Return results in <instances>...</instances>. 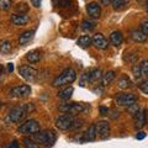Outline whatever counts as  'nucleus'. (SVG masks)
<instances>
[{
  "mask_svg": "<svg viewBox=\"0 0 148 148\" xmlns=\"http://www.w3.org/2000/svg\"><path fill=\"white\" fill-rule=\"evenodd\" d=\"M108 111H109V109H108V108H105V106H101V108H100V112H101V115H108Z\"/></svg>",
  "mask_w": 148,
  "mask_h": 148,
  "instance_id": "37",
  "label": "nucleus"
},
{
  "mask_svg": "<svg viewBox=\"0 0 148 148\" xmlns=\"http://www.w3.org/2000/svg\"><path fill=\"white\" fill-rule=\"evenodd\" d=\"M32 141H35L38 145H45V146H52L56 142V135L53 131H38L31 135Z\"/></svg>",
  "mask_w": 148,
  "mask_h": 148,
  "instance_id": "3",
  "label": "nucleus"
},
{
  "mask_svg": "<svg viewBox=\"0 0 148 148\" xmlns=\"http://www.w3.org/2000/svg\"><path fill=\"white\" fill-rule=\"evenodd\" d=\"M77 79V72L72 68L64 69V71L59 74L58 77H56V79L52 83V86L58 88V86H63V85H68Z\"/></svg>",
  "mask_w": 148,
  "mask_h": 148,
  "instance_id": "2",
  "label": "nucleus"
},
{
  "mask_svg": "<svg viewBox=\"0 0 148 148\" xmlns=\"http://www.w3.org/2000/svg\"><path fill=\"white\" fill-rule=\"evenodd\" d=\"M11 24L16 26H24L29 22V16L26 14H14L10 18Z\"/></svg>",
  "mask_w": 148,
  "mask_h": 148,
  "instance_id": "15",
  "label": "nucleus"
},
{
  "mask_svg": "<svg viewBox=\"0 0 148 148\" xmlns=\"http://www.w3.org/2000/svg\"><path fill=\"white\" fill-rule=\"evenodd\" d=\"M115 77H116V73L114 71H108L103 74V77H101V85L103 86H106L109 85L110 83H112V80L115 79Z\"/></svg>",
  "mask_w": 148,
  "mask_h": 148,
  "instance_id": "17",
  "label": "nucleus"
},
{
  "mask_svg": "<svg viewBox=\"0 0 148 148\" xmlns=\"http://www.w3.org/2000/svg\"><path fill=\"white\" fill-rule=\"evenodd\" d=\"M35 108L32 104H24V105H18L12 108L10 111L8 112V116L6 120L10 122L14 123H17V122H21L22 120L26 117V115L29 114V111H32Z\"/></svg>",
  "mask_w": 148,
  "mask_h": 148,
  "instance_id": "1",
  "label": "nucleus"
},
{
  "mask_svg": "<svg viewBox=\"0 0 148 148\" xmlns=\"http://www.w3.org/2000/svg\"><path fill=\"white\" fill-rule=\"evenodd\" d=\"M140 89L145 92V94L148 95V80H145V82L141 83V84H140Z\"/></svg>",
  "mask_w": 148,
  "mask_h": 148,
  "instance_id": "32",
  "label": "nucleus"
},
{
  "mask_svg": "<svg viewBox=\"0 0 148 148\" xmlns=\"http://www.w3.org/2000/svg\"><path fill=\"white\" fill-rule=\"evenodd\" d=\"M128 3H130V0H112V1H111V5H112V8L115 10H121V9H123Z\"/></svg>",
  "mask_w": 148,
  "mask_h": 148,
  "instance_id": "26",
  "label": "nucleus"
},
{
  "mask_svg": "<svg viewBox=\"0 0 148 148\" xmlns=\"http://www.w3.org/2000/svg\"><path fill=\"white\" fill-rule=\"evenodd\" d=\"M145 6H146V10L148 11V0H146V3H145Z\"/></svg>",
  "mask_w": 148,
  "mask_h": 148,
  "instance_id": "43",
  "label": "nucleus"
},
{
  "mask_svg": "<svg viewBox=\"0 0 148 148\" xmlns=\"http://www.w3.org/2000/svg\"><path fill=\"white\" fill-rule=\"evenodd\" d=\"M12 0H0V9L1 10H8L11 6Z\"/></svg>",
  "mask_w": 148,
  "mask_h": 148,
  "instance_id": "29",
  "label": "nucleus"
},
{
  "mask_svg": "<svg viewBox=\"0 0 148 148\" xmlns=\"http://www.w3.org/2000/svg\"><path fill=\"white\" fill-rule=\"evenodd\" d=\"M41 57H42V54H41V51H38V49L30 51V52L26 54V59L30 63H37L41 59Z\"/></svg>",
  "mask_w": 148,
  "mask_h": 148,
  "instance_id": "20",
  "label": "nucleus"
},
{
  "mask_svg": "<svg viewBox=\"0 0 148 148\" xmlns=\"http://www.w3.org/2000/svg\"><path fill=\"white\" fill-rule=\"evenodd\" d=\"M18 73L27 82H34L37 78V75H38V71L30 66H21L18 68Z\"/></svg>",
  "mask_w": 148,
  "mask_h": 148,
  "instance_id": "9",
  "label": "nucleus"
},
{
  "mask_svg": "<svg viewBox=\"0 0 148 148\" xmlns=\"http://www.w3.org/2000/svg\"><path fill=\"white\" fill-rule=\"evenodd\" d=\"M41 130L40 123L36 121V120H27L24 123L20 125V127L17 128V132L21 133V135H34V133L38 132Z\"/></svg>",
  "mask_w": 148,
  "mask_h": 148,
  "instance_id": "5",
  "label": "nucleus"
},
{
  "mask_svg": "<svg viewBox=\"0 0 148 148\" xmlns=\"http://www.w3.org/2000/svg\"><path fill=\"white\" fill-rule=\"evenodd\" d=\"M141 31H142L146 36H148V20H146V21L142 22V25H141Z\"/></svg>",
  "mask_w": 148,
  "mask_h": 148,
  "instance_id": "33",
  "label": "nucleus"
},
{
  "mask_svg": "<svg viewBox=\"0 0 148 148\" xmlns=\"http://www.w3.org/2000/svg\"><path fill=\"white\" fill-rule=\"evenodd\" d=\"M95 27V24L92 21H89V20H84L82 22V29L84 31H91L92 29Z\"/></svg>",
  "mask_w": 148,
  "mask_h": 148,
  "instance_id": "27",
  "label": "nucleus"
},
{
  "mask_svg": "<svg viewBox=\"0 0 148 148\" xmlns=\"http://www.w3.org/2000/svg\"><path fill=\"white\" fill-rule=\"evenodd\" d=\"M111 1H112V0H100V3L103 4L104 6H109L111 4Z\"/></svg>",
  "mask_w": 148,
  "mask_h": 148,
  "instance_id": "38",
  "label": "nucleus"
},
{
  "mask_svg": "<svg viewBox=\"0 0 148 148\" xmlns=\"http://www.w3.org/2000/svg\"><path fill=\"white\" fill-rule=\"evenodd\" d=\"M115 103L119 106H127V108H130V106L135 105L137 103V96L133 94L123 92V94H119L115 96Z\"/></svg>",
  "mask_w": 148,
  "mask_h": 148,
  "instance_id": "8",
  "label": "nucleus"
},
{
  "mask_svg": "<svg viewBox=\"0 0 148 148\" xmlns=\"http://www.w3.org/2000/svg\"><path fill=\"white\" fill-rule=\"evenodd\" d=\"M141 64V71H142V75L147 77L148 75V59H146V61H143Z\"/></svg>",
  "mask_w": 148,
  "mask_h": 148,
  "instance_id": "30",
  "label": "nucleus"
},
{
  "mask_svg": "<svg viewBox=\"0 0 148 148\" xmlns=\"http://www.w3.org/2000/svg\"><path fill=\"white\" fill-rule=\"evenodd\" d=\"M101 77H103L101 69H91V71H88V72H85L82 75V83H80V85L84 86L85 83L99 82V80H101Z\"/></svg>",
  "mask_w": 148,
  "mask_h": 148,
  "instance_id": "7",
  "label": "nucleus"
},
{
  "mask_svg": "<svg viewBox=\"0 0 148 148\" xmlns=\"http://www.w3.org/2000/svg\"><path fill=\"white\" fill-rule=\"evenodd\" d=\"M96 126V135L101 140H106L110 136V125L108 121H99L95 123Z\"/></svg>",
  "mask_w": 148,
  "mask_h": 148,
  "instance_id": "11",
  "label": "nucleus"
},
{
  "mask_svg": "<svg viewBox=\"0 0 148 148\" xmlns=\"http://www.w3.org/2000/svg\"><path fill=\"white\" fill-rule=\"evenodd\" d=\"M72 1L71 0H54V4L57 6H62V8H66V6H69V4Z\"/></svg>",
  "mask_w": 148,
  "mask_h": 148,
  "instance_id": "31",
  "label": "nucleus"
},
{
  "mask_svg": "<svg viewBox=\"0 0 148 148\" xmlns=\"http://www.w3.org/2000/svg\"><path fill=\"white\" fill-rule=\"evenodd\" d=\"M34 36H35V31H25V32H22V34L18 36V43L22 45V46L29 43L30 41L34 38Z\"/></svg>",
  "mask_w": 148,
  "mask_h": 148,
  "instance_id": "18",
  "label": "nucleus"
},
{
  "mask_svg": "<svg viewBox=\"0 0 148 148\" xmlns=\"http://www.w3.org/2000/svg\"><path fill=\"white\" fill-rule=\"evenodd\" d=\"M147 37L141 30H132L131 31V38L137 43H143L147 41Z\"/></svg>",
  "mask_w": 148,
  "mask_h": 148,
  "instance_id": "16",
  "label": "nucleus"
},
{
  "mask_svg": "<svg viewBox=\"0 0 148 148\" xmlns=\"http://www.w3.org/2000/svg\"><path fill=\"white\" fill-rule=\"evenodd\" d=\"M103 89H104V86L100 84V88H99V86H96V88H95V89L92 90V91H94V92H96V94L99 95V94H101V92H103Z\"/></svg>",
  "mask_w": 148,
  "mask_h": 148,
  "instance_id": "35",
  "label": "nucleus"
},
{
  "mask_svg": "<svg viewBox=\"0 0 148 148\" xmlns=\"http://www.w3.org/2000/svg\"><path fill=\"white\" fill-rule=\"evenodd\" d=\"M25 145H26V147L27 148H37L36 147V145H35V143H34V141H32V140H29V138H25Z\"/></svg>",
  "mask_w": 148,
  "mask_h": 148,
  "instance_id": "34",
  "label": "nucleus"
},
{
  "mask_svg": "<svg viewBox=\"0 0 148 148\" xmlns=\"http://www.w3.org/2000/svg\"><path fill=\"white\" fill-rule=\"evenodd\" d=\"M74 123H75V119L73 115H62L56 120V126L57 128L62 130V131H67V130H73L74 128Z\"/></svg>",
  "mask_w": 148,
  "mask_h": 148,
  "instance_id": "6",
  "label": "nucleus"
},
{
  "mask_svg": "<svg viewBox=\"0 0 148 148\" xmlns=\"http://www.w3.org/2000/svg\"><path fill=\"white\" fill-rule=\"evenodd\" d=\"M88 109H89V106H86L85 104H82V103H66L59 106V111H62L64 114L73 115V116L84 112Z\"/></svg>",
  "mask_w": 148,
  "mask_h": 148,
  "instance_id": "4",
  "label": "nucleus"
},
{
  "mask_svg": "<svg viewBox=\"0 0 148 148\" xmlns=\"http://www.w3.org/2000/svg\"><path fill=\"white\" fill-rule=\"evenodd\" d=\"M31 1H32V5L36 8H38L41 5V0H31Z\"/></svg>",
  "mask_w": 148,
  "mask_h": 148,
  "instance_id": "39",
  "label": "nucleus"
},
{
  "mask_svg": "<svg viewBox=\"0 0 148 148\" xmlns=\"http://www.w3.org/2000/svg\"><path fill=\"white\" fill-rule=\"evenodd\" d=\"M77 43H78V46H79V47L86 48V47H89V46L91 45V37L84 35V36H82V37H79V38H78Z\"/></svg>",
  "mask_w": 148,
  "mask_h": 148,
  "instance_id": "25",
  "label": "nucleus"
},
{
  "mask_svg": "<svg viewBox=\"0 0 148 148\" xmlns=\"http://www.w3.org/2000/svg\"><path fill=\"white\" fill-rule=\"evenodd\" d=\"M10 96L12 98H16V99H22V98H26V96H29L31 94V88L30 85H17L15 88H12L10 90Z\"/></svg>",
  "mask_w": 148,
  "mask_h": 148,
  "instance_id": "10",
  "label": "nucleus"
},
{
  "mask_svg": "<svg viewBox=\"0 0 148 148\" xmlns=\"http://www.w3.org/2000/svg\"><path fill=\"white\" fill-rule=\"evenodd\" d=\"M133 120H135V128L136 130H141L142 127H145V125L147 122L146 110H138L137 112L133 115Z\"/></svg>",
  "mask_w": 148,
  "mask_h": 148,
  "instance_id": "12",
  "label": "nucleus"
},
{
  "mask_svg": "<svg viewBox=\"0 0 148 148\" xmlns=\"http://www.w3.org/2000/svg\"><path fill=\"white\" fill-rule=\"evenodd\" d=\"M117 85L120 89H128V88H131L132 86V82L131 79L127 77V75H122V77H120L119 78V80H117Z\"/></svg>",
  "mask_w": 148,
  "mask_h": 148,
  "instance_id": "23",
  "label": "nucleus"
},
{
  "mask_svg": "<svg viewBox=\"0 0 148 148\" xmlns=\"http://www.w3.org/2000/svg\"><path fill=\"white\" fill-rule=\"evenodd\" d=\"M86 12H88V15L92 18H99L101 15V8L98 3L92 1L86 5Z\"/></svg>",
  "mask_w": 148,
  "mask_h": 148,
  "instance_id": "14",
  "label": "nucleus"
},
{
  "mask_svg": "<svg viewBox=\"0 0 148 148\" xmlns=\"http://www.w3.org/2000/svg\"><path fill=\"white\" fill-rule=\"evenodd\" d=\"M145 137H146V133H145V132H138L137 136H136L137 140H143Z\"/></svg>",
  "mask_w": 148,
  "mask_h": 148,
  "instance_id": "36",
  "label": "nucleus"
},
{
  "mask_svg": "<svg viewBox=\"0 0 148 148\" xmlns=\"http://www.w3.org/2000/svg\"><path fill=\"white\" fill-rule=\"evenodd\" d=\"M10 148H20V146H18V143L16 141H14V142H11Z\"/></svg>",
  "mask_w": 148,
  "mask_h": 148,
  "instance_id": "40",
  "label": "nucleus"
},
{
  "mask_svg": "<svg viewBox=\"0 0 148 148\" xmlns=\"http://www.w3.org/2000/svg\"><path fill=\"white\" fill-rule=\"evenodd\" d=\"M3 71H4V69H3V66L0 64V78H1V75H3Z\"/></svg>",
  "mask_w": 148,
  "mask_h": 148,
  "instance_id": "42",
  "label": "nucleus"
},
{
  "mask_svg": "<svg viewBox=\"0 0 148 148\" xmlns=\"http://www.w3.org/2000/svg\"><path fill=\"white\" fill-rule=\"evenodd\" d=\"M132 73H133V75H135L136 78H141V77H143V75H142V71H141V64L136 63L135 66L132 67Z\"/></svg>",
  "mask_w": 148,
  "mask_h": 148,
  "instance_id": "28",
  "label": "nucleus"
},
{
  "mask_svg": "<svg viewBox=\"0 0 148 148\" xmlns=\"http://www.w3.org/2000/svg\"><path fill=\"white\" fill-rule=\"evenodd\" d=\"M8 71L10 72V73L14 71V64H12V63H9V64H8Z\"/></svg>",
  "mask_w": 148,
  "mask_h": 148,
  "instance_id": "41",
  "label": "nucleus"
},
{
  "mask_svg": "<svg viewBox=\"0 0 148 148\" xmlns=\"http://www.w3.org/2000/svg\"><path fill=\"white\" fill-rule=\"evenodd\" d=\"M73 91H74V89L72 86H67V88H64V89L59 90L57 92V96L59 99H62V100H68V99H71Z\"/></svg>",
  "mask_w": 148,
  "mask_h": 148,
  "instance_id": "22",
  "label": "nucleus"
},
{
  "mask_svg": "<svg viewBox=\"0 0 148 148\" xmlns=\"http://www.w3.org/2000/svg\"><path fill=\"white\" fill-rule=\"evenodd\" d=\"M91 43L94 45L98 49H106L108 48V46H109L108 40H106L104 37V35H101V34L94 35V37L91 38Z\"/></svg>",
  "mask_w": 148,
  "mask_h": 148,
  "instance_id": "13",
  "label": "nucleus"
},
{
  "mask_svg": "<svg viewBox=\"0 0 148 148\" xmlns=\"http://www.w3.org/2000/svg\"><path fill=\"white\" fill-rule=\"evenodd\" d=\"M122 41H123V35L120 31H114L112 34L110 35V42L114 46H116V47H119V46L122 43Z\"/></svg>",
  "mask_w": 148,
  "mask_h": 148,
  "instance_id": "19",
  "label": "nucleus"
},
{
  "mask_svg": "<svg viewBox=\"0 0 148 148\" xmlns=\"http://www.w3.org/2000/svg\"><path fill=\"white\" fill-rule=\"evenodd\" d=\"M0 108H1V103H0Z\"/></svg>",
  "mask_w": 148,
  "mask_h": 148,
  "instance_id": "44",
  "label": "nucleus"
},
{
  "mask_svg": "<svg viewBox=\"0 0 148 148\" xmlns=\"http://www.w3.org/2000/svg\"><path fill=\"white\" fill-rule=\"evenodd\" d=\"M11 49H12V46L9 40H3L1 42H0V53L8 54L11 52Z\"/></svg>",
  "mask_w": 148,
  "mask_h": 148,
  "instance_id": "24",
  "label": "nucleus"
},
{
  "mask_svg": "<svg viewBox=\"0 0 148 148\" xmlns=\"http://www.w3.org/2000/svg\"><path fill=\"white\" fill-rule=\"evenodd\" d=\"M96 137H98V135H96V126L94 123V125H91V126L88 127V130L85 131L84 141H94Z\"/></svg>",
  "mask_w": 148,
  "mask_h": 148,
  "instance_id": "21",
  "label": "nucleus"
}]
</instances>
